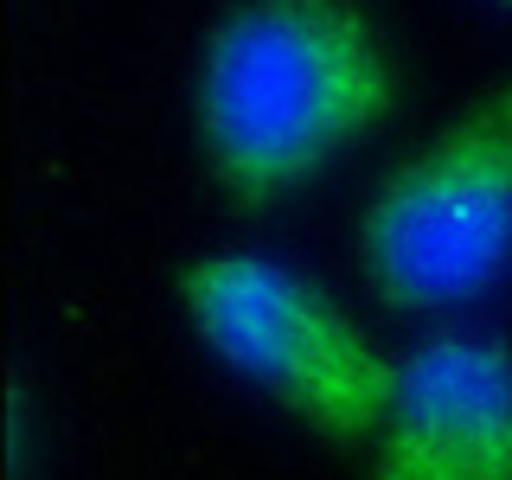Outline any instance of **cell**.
<instances>
[{
  "label": "cell",
  "mask_w": 512,
  "mask_h": 480,
  "mask_svg": "<svg viewBox=\"0 0 512 480\" xmlns=\"http://www.w3.org/2000/svg\"><path fill=\"white\" fill-rule=\"evenodd\" d=\"M506 7H512V0H506Z\"/></svg>",
  "instance_id": "6"
},
{
  "label": "cell",
  "mask_w": 512,
  "mask_h": 480,
  "mask_svg": "<svg viewBox=\"0 0 512 480\" xmlns=\"http://www.w3.org/2000/svg\"><path fill=\"white\" fill-rule=\"evenodd\" d=\"M180 314L218 365L327 448H372L397 359L314 276L263 250H205L180 269Z\"/></svg>",
  "instance_id": "3"
},
{
  "label": "cell",
  "mask_w": 512,
  "mask_h": 480,
  "mask_svg": "<svg viewBox=\"0 0 512 480\" xmlns=\"http://www.w3.org/2000/svg\"><path fill=\"white\" fill-rule=\"evenodd\" d=\"M352 250L391 314H461L512 276V77L378 173Z\"/></svg>",
  "instance_id": "2"
},
{
  "label": "cell",
  "mask_w": 512,
  "mask_h": 480,
  "mask_svg": "<svg viewBox=\"0 0 512 480\" xmlns=\"http://www.w3.org/2000/svg\"><path fill=\"white\" fill-rule=\"evenodd\" d=\"M397 103V58L365 0H231L192 64V135L231 205L295 199Z\"/></svg>",
  "instance_id": "1"
},
{
  "label": "cell",
  "mask_w": 512,
  "mask_h": 480,
  "mask_svg": "<svg viewBox=\"0 0 512 480\" xmlns=\"http://www.w3.org/2000/svg\"><path fill=\"white\" fill-rule=\"evenodd\" d=\"M26 436H32V416H26V384L13 378V391H7V468H13V480H26Z\"/></svg>",
  "instance_id": "5"
},
{
  "label": "cell",
  "mask_w": 512,
  "mask_h": 480,
  "mask_svg": "<svg viewBox=\"0 0 512 480\" xmlns=\"http://www.w3.org/2000/svg\"><path fill=\"white\" fill-rule=\"evenodd\" d=\"M372 480H512V346L448 327L397 359Z\"/></svg>",
  "instance_id": "4"
}]
</instances>
